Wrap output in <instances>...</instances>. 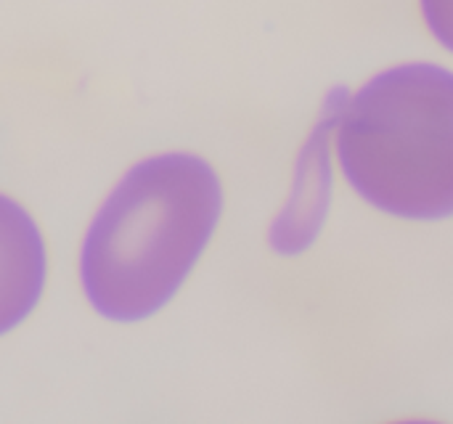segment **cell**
<instances>
[{
    "label": "cell",
    "mask_w": 453,
    "mask_h": 424,
    "mask_svg": "<svg viewBox=\"0 0 453 424\" xmlns=\"http://www.w3.org/2000/svg\"><path fill=\"white\" fill-rule=\"evenodd\" d=\"M334 154L345 183L377 212L453 218V69L409 61L366 80L340 109Z\"/></svg>",
    "instance_id": "cell-2"
},
{
    "label": "cell",
    "mask_w": 453,
    "mask_h": 424,
    "mask_svg": "<svg viewBox=\"0 0 453 424\" xmlns=\"http://www.w3.org/2000/svg\"><path fill=\"white\" fill-rule=\"evenodd\" d=\"M417 5L430 37L453 53V0H417Z\"/></svg>",
    "instance_id": "cell-4"
},
{
    "label": "cell",
    "mask_w": 453,
    "mask_h": 424,
    "mask_svg": "<svg viewBox=\"0 0 453 424\" xmlns=\"http://www.w3.org/2000/svg\"><path fill=\"white\" fill-rule=\"evenodd\" d=\"M48 284V244L29 210L0 191V337L21 327Z\"/></svg>",
    "instance_id": "cell-3"
},
{
    "label": "cell",
    "mask_w": 453,
    "mask_h": 424,
    "mask_svg": "<svg viewBox=\"0 0 453 424\" xmlns=\"http://www.w3.org/2000/svg\"><path fill=\"white\" fill-rule=\"evenodd\" d=\"M218 170L196 154L135 162L96 210L80 244V284L114 324L157 316L183 289L223 220Z\"/></svg>",
    "instance_id": "cell-1"
}]
</instances>
